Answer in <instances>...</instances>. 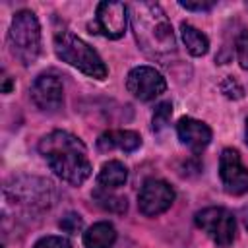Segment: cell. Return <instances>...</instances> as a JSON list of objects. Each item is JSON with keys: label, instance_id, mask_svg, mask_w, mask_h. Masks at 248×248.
<instances>
[{"label": "cell", "instance_id": "obj_1", "mask_svg": "<svg viewBox=\"0 0 248 248\" xmlns=\"http://www.w3.org/2000/svg\"><path fill=\"white\" fill-rule=\"evenodd\" d=\"M39 151L46 159L50 170L62 180L78 186L85 182L91 174V163L87 149L70 132L54 130L39 141Z\"/></svg>", "mask_w": 248, "mask_h": 248}, {"label": "cell", "instance_id": "obj_2", "mask_svg": "<svg viewBox=\"0 0 248 248\" xmlns=\"http://www.w3.org/2000/svg\"><path fill=\"white\" fill-rule=\"evenodd\" d=\"M128 10L140 48L149 58L161 62L169 60L170 54L176 52V43L170 21L167 19L161 6L153 2H136Z\"/></svg>", "mask_w": 248, "mask_h": 248}, {"label": "cell", "instance_id": "obj_3", "mask_svg": "<svg viewBox=\"0 0 248 248\" xmlns=\"http://www.w3.org/2000/svg\"><path fill=\"white\" fill-rule=\"evenodd\" d=\"M54 52L64 62L72 64L74 68L81 70L83 74L103 79L107 76V66L101 60V56L79 37H76L70 31H60L54 37Z\"/></svg>", "mask_w": 248, "mask_h": 248}, {"label": "cell", "instance_id": "obj_4", "mask_svg": "<svg viewBox=\"0 0 248 248\" xmlns=\"http://www.w3.org/2000/svg\"><path fill=\"white\" fill-rule=\"evenodd\" d=\"M10 50L25 66L33 64L41 52V25L31 10H21L14 16L10 33Z\"/></svg>", "mask_w": 248, "mask_h": 248}, {"label": "cell", "instance_id": "obj_5", "mask_svg": "<svg viewBox=\"0 0 248 248\" xmlns=\"http://www.w3.org/2000/svg\"><path fill=\"white\" fill-rule=\"evenodd\" d=\"M196 225L207 232V236L217 244V246H229L234 240L236 232V223L231 211L225 207H205L196 213Z\"/></svg>", "mask_w": 248, "mask_h": 248}, {"label": "cell", "instance_id": "obj_6", "mask_svg": "<svg viewBox=\"0 0 248 248\" xmlns=\"http://www.w3.org/2000/svg\"><path fill=\"white\" fill-rule=\"evenodd\" d=\"M174 202V190L169 182L149 178L143 182L140 196H138V207L143 215L155 217L163 211H167Z\"/></svg>", "mask_w": 248, "mask_h": 248}, {"label": "cell", "instance_id": "obj_7", "mask_svg": "<svg viewBox=\"0 0 248 248\" xmlns=\"http://www.w3.org/2000/svg\"><path fill=\"white\" fill-rule=\"evenodd\" d=\"M128 91L140 101H151L167 89L165 78L151 66H138L126 78Z\"/></svg>", "mask_w": 248, "mask_h": 248}, {"label": "cell", "instance_id": "obj_8", "mask_svg": "<svg viewBox=\"0 0 248 248\" xmlns=\"http://www.w3.org/2000/svg\"><path fill=\"white\" fill-rule=\"evenodd\" d=\"M128 8L120 2H101L97 6V17L91 29L105 35L107 39H120L128 25Z\"/></svg>", "mask_w": 248, "mask_h": 248}, {"label": "cell", "instance_id": "obj_9", "mask_svg": "<svg viewBox=\"0 0 248 248\" xmlns=\"http://www.w3.org/2000/svg\"><path fill=\"white\" fill-rule=\"evenodd\" d=\"M219 176L225 190L232 196L248 192V169L242 165L236 149H225L219 159Z\"/></svg>", "mask_w": 248, "mask_h": 248}, {"label": "cell", "instance_id": "obj_10", "mask_svg": "<svg viewBox=\"0 0 248 248\" xmlns=\"http://www.w3.org/2000/svg\"><path fill=\"white\" fill-rule=\"evenodd\" d=\"M31 99L43 110H56L62 105V83L58 78L43 74L31 85Z\"/></svg>", "mask_w": 248, "mask_h": 248}, {"label": "cell", "instance_id": "obj_11", "mask_svg": "<svg viewBox=\"0 0 248 248\" xmlns=\"http://www.w3.org/2000/svg\"><path fill=\"white\" fill-rule=\"evenodd\" d=\"M176 132H178V138L182 143H186L188 147L200 151L203 149L209 141H211V130L207 124H203L202 120H196V118H180L178 124H176Z\"/></svg>", "mask_w": 248, "mask_h": 248}, {"label": "cell", "instance_id": "obj_12", "mask_svg": "<svg viewBox=\"0 0 248 248\" xmlns=\"http://www.w3.org/2000/svg\"><path fill=\"white\" fill-rule=\"evenodd\" d=\"M97 145L101 151H108L114 147L122 151H136L141 145V138L132 130H112V132L101 134V138L97 140Z\"/></svg>", "mask_w": 248, "mask_h": 248}, {"label": "cell", "instance_id": "obj_13", "mask_svg": "<svg viewBox=\"0 0 248 248\" xmlns=\"http://www.w3.org/2000/svg\"><path fill=\"white\" fill-rule=\"evenodd\" d=\"M114 242H116V231L107 221L95 223L83 232L85 248H112Z\"/></svg>", "mask_w": 248, "mask_h": 248}, {"label": "cell", "instance_id": "obj_14", "mask_svg": "<svg viewBox=\"0 0 248 248\" xmlns=\"http://www.w3.org/2000/svg\"><path fill=\"white\" fill-rule=\"evenodd\" d=\"M126 178H128V170H126V167L120 161L105 163L101 167V170H99V176H97L99 184L103 188H107V190L108 188H120L126 182Z\"/></svg>", "mask_w": 248, "mask_h": 248}, {"label": "cell", "instance_id": "obj_15", "mask_svg": "<svg viewBox=\"0 0 248 248\" xmlns=\"http://www.w3.org/2000/svg\"><path fill=\"white\" fill-rule=\"evenodd\" d=\"M180 35H182V41H184V45H186V48H188L190 54H194V56H203V54L207 52L209 41H207V37H205L200 29H196L194 25L182 23V25H180Z\"/></svg>", "mask_w": 248, "mask_h": 248}, {"label": "cell", "instance_id": "obj_16", "mask_svg": "<svg viewBox=\"0 0 248 248\" xmlns=\"http://www.w3.org/2000/svg\"><path fill=\"white\" fill-rule=\"evenodd\" d=\"M97 203L105 209V211H110V213H124L128 209V203H126V198L122 196H114V194H108V192H95L93 194Z\"/></svg>", "mask_w": 248, "mask_h": 248}, {"label": "cell", "instance_id": "obj_17", "mask_svg": "<svg viewBox=\"0 0 248 248\" xmlns=\"http://www.w3.org/2000/svg\"><path fill=\"white\" fill-rule=\"evenodd\" d=\"M170 114H172V105H170V103H161V105H157L155 114H153V130L159 132L161 128H165L167 122H169V118H170Z\"/></svg>", "mask_w": 248, "mask_h": 248}, {"label": "cell", "instance_id": "obj_18", "mask_svg": "<svg viewBox=\"0 0 248 248\" xmlns=\"http://www.w3.org/2000/svg\"><path fill=\"white\" fill-rule=\"evenodd\" d=\"M58 225H60L62 231H66V232H70V234H76V232L81 231L83 221H81V217H79L78 213H66V215L60 219Z\"/></svg>", "mask_w": 248, "mask_h": 248}, {"label": "cell", "instance_id": "obj_19", "mask_svg": "<svg viewBox=\"0 0 248 248\" xmlns=\"http://www.w3.org/2000/svg\"><path fill=\"white\" fill-rule=\"evenodd\" d=\"M236 58L244 70H248V33H240L236 39Z\"/></svg>", "mask_w": 248, "mask_h": 248}, {"label": "cell", "instance_id": "obj_20", "mask_svg": "<svg viewBox=\"0 0 248 248\" xmlns=\"http://www.w3.org/2000/svg\"><path fill=\"white\" fill-rule=\"evenodd\" d=\"M33 248H72V244H70V240H66L62 236H45V238L37 240Z\"/></svg>", "mask_w": 248, "mask_h": 248}, {"label": "cell", "instance_id": "obj_21", "mask_svg": "<svg viewBox=\"0 0 248 248\" xmlns=\"http://www.w3.org/2000/svg\"><path fill=\"white\" fill-rule=\"evenodd\" d=\"M221 91H223L229 99H240V97L244 95L242 87H240V85H238V81H236V79H232V78L223 79V83H221Z\"/></svg>", "mask_w": 248, "mask_h": 248}, {"label": "cell", "instance_id": "obj_22", "mask_svg": "<svg viewBox=\"0 0 248 248\" xmlns=\"http://www.w3.org/2000/svg\"><path fill=\"white\" fill-rule=\"evenodd\" d=\"M180 6L186 8V10H198V12H203V10H211V8H213V2H188V0H182Z\"/></svg>", "mask_w": 248, "mask_h": 248}, {"label": "cell", "instance_id": "obj_23", "mask_svg": "<svg viewBox=\"0 0 248 248\" xmlns=\"http://www.w3.org/2000/svg\"><path fill=\"white\" fill-rule=\"evenodd\" d=\"M10 89H12V81L10 78H4V93H10Z\"/></svg>", "mask_w": 248, "mask_h": 248}, {"label": "cell", "instance_id": "obj_24", "mask_svg": "<svg viewBox=\"0 0 248 248\" xmlns=\"http://www.w3.org/2000/svg\"><path fill=\"white\" fill-rule=\"evenodd\" d=\"M246 141H248V120H246Z\"/></svg>", "mask_w": 248, "mask_h": 248}, {"label": "cell", "instance_id": "obj_25", "mask_svg": "<svg viewBox=\"0 0 248 248\" xmlns=\"http://www.w3.org/2000/svg\"><path fill=\"white\" fill-rule=\"evenodd\" d=\"M244 225H246V229H248V215H246V219H244Z\"/></svg>", "mask_w": 248, "mask_h": 248}]
</instances>
